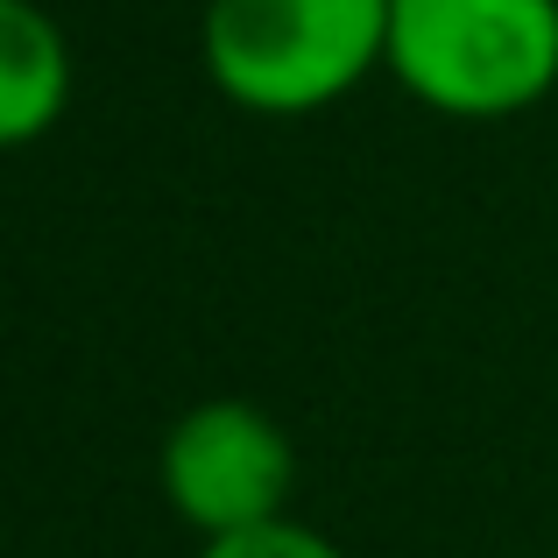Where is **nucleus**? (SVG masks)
I'll use <instances>...</instances> for the list:
<instances>
[{
  "instance_id": "f257e3e1",
  "label": "nucleus",
  "mask_w": 558,
  "mask_h": 558,
  "mask_svg": "<svg viewBox=\"0 0 558 558\" xmlns=\"http://www.w3.org/2000/svg\"><path fill=\"white\" fill-rule=\"evenodd\" d=\"M198 57L241 113H326L389 64V0H205Z\"/></svg>"
},
{
  "instance_id": "f03ea898",
  "label": "nucleus",
  "mask_w": 558,
  "mask_h": 558,
  "mask_svg": "<svg viewBox=\"0 0 558 558\" xmlns=\"http://www.w3.org/2000/svg\"><path fill=\"white\" fill-rule=\"evenodd\" d=\"M381 71L446 121H517L558 85V0H389Z\"/></svg>"
},
{
  "instance_id": "7ed1b4c3",
  "label": "nucleus",
  "mask_w": 558,
  "mask_h": 558,
  "mask_svg": "<svg viewBox=\"0 0 558 558\" xmlns=\"http://www.w3.org/2000/svg\"><path fill=\"white\" fill-rule=\"evenodd\" d=\"M156 488L170 517H184L198 537H233L290 517L298 488V446L262 403L213 396L191 403L156 446Z\"/></svg>"
},
{
  "instance_id": "20e7f679",
  "label": "nucleus",
  "mask_w": 558,
  "mask_h": 558,
  "mask_svg": "<svg viewBox=\"0 0 558 558\" xmlns=\"http://www.w3.org/2000/svg\"><path fill=\"white\" fill-rule=\"evenodd\" d=\"M71 107V43L43 0H0V149L43 142Z\"/></svg>"
},
{
  "instance_id": "39448f33",
  "label": "nucleus",
  "mask_w": 558,
  "mask_h": 558,
  "mask_svg": "<svg viewBox=\"0 0 558 558\" xmlns=\"http://www.w3.org/2000/svg\"><path fill=\"white\" fill-rule=\"evenodd\" d=\"M198 558H347L332 545L326 531H312V523L298 517H276L262 523V531H233V537H205Z\"/></svg>"
}]
</instances>
